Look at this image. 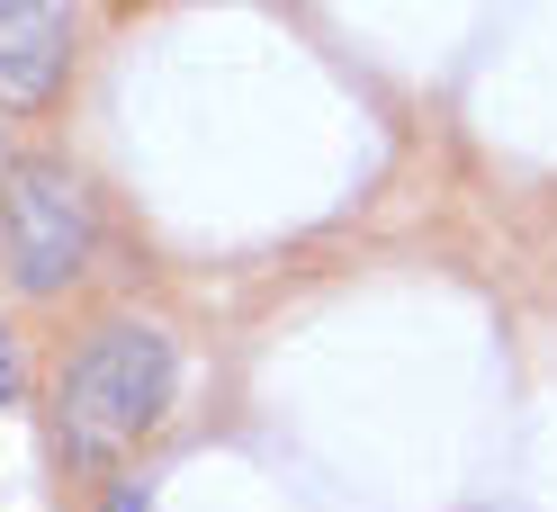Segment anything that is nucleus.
Masks as SVG:
<instances>
[{
  "label": "nucleus",
  "instance_id": "3",
  "mask_svg": "<svg viewBox=\"0 0 557 512\" xmlns=\"http://www.w3.org/2000/svg\"><path fill=\"white\" fill-rule=\"evenodd\" d=\"M73 63V0H0V109H46Z\"/></svg>",
  "mask_w": 557,
  "mask_h": 512
},
{
  "label": "nucleus",
  "instance_id": "2",
  "mask_svg": "<svg viewBox=\"0 0 557 512\" xmlns=\"http://www.w3.org/2000/svg\"><path fill=\"white\" fill-rule=\"evenodd\" d=\"M0 234H10L18 288L54 297L90 261V198H82V180L63 162H10V180H0Z\"/></svg>",
  "mask_w": 557,
  "mask_h": 512
},
{
  "label": "nucleus",
  "instance_id": "1",
  "mask_svg": "<svg viewBox=\"0 0 557 512\" xmlns=\"http://www.w3.org/2000/svg\"><path fill=\"white\" fill-rule=\"evenodd\" d=\"M162 404H171V341L153 324H109L63 369V450L117 459L162 423Z\"/></svg>",
  "mask_w": 557,
  "mask_h": 512
},
{
  "label": "nucleus",
  "instance_id": "5",
  "mask_svg": "<svg viewBox=\"0 0 557 512\" xmlns=\"http://www.w3.org/2000/svg\"><path fill=\"white\" fill-rule=\"evenodd\" d=\"M109 512H145V486H135V495H117V503H109Z\"/></svg>",
  "mask_w": 557,
  "mask_h": 512
},
{
  "label": "nucleus",
  "instance_id": "4",
  "mask_svg": "<svg viewBox=\"0 0 557 512\" xmlns=\"http://www.w3.org/2000/svg\"><path fill=\"white\" fill-rule=\"evenodd\" d=\"M18 396V360H10V341H0V404Z\"/></svg>",
  "mask_w": 557,
  "mask_h": 512
}]
</instances>
